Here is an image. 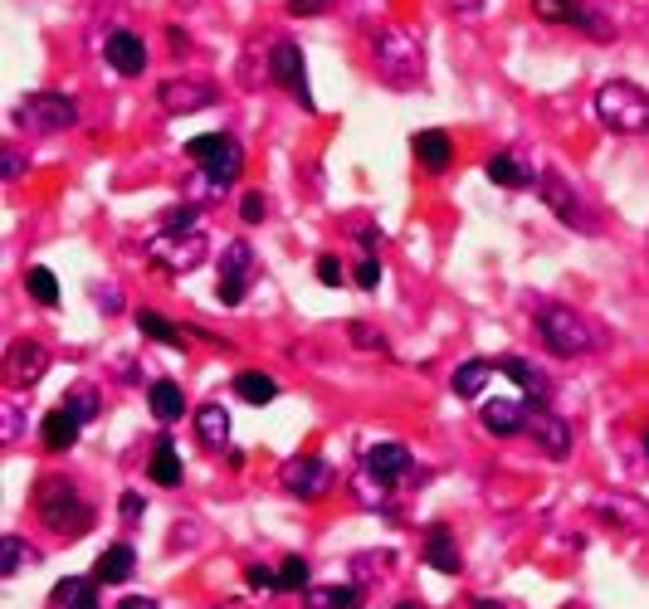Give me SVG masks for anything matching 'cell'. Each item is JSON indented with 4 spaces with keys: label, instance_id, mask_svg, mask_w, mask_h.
<instances>
[{
    "label": "cell",
    "instance_id": "1",
    "mask_svg": "<svg viewBox=\"0 0 649 609\" xmlns=\"http://www.w3.org/2000/svg\"><path fill=\"white\" fill-rule=\"evenodd\" d=\"M35 512H39V522H45L49 532H59V537H83V532L93 527V502L83 498L69 478H45L39 482L35 488Z\"/></svg>",
    "mask_w": 649,
    "mask_h": 609
},
{
    "label": "cell",
    "instance_id": "2",
    "mask_svg": "<svg viewBox=\"0 0 649 609\" xmlns=\"http://www.w3.org/2000/svg\"><path fill=\"white\" fill-rule=\"evenodd\" d=\"M591 112H595V122H601V128H611V132H621V136L649 132V93L635 88V83H625V79L601 83V88H595V98H591Z\"/></svg>",
    "mask_w": 649,
    "mask_h": 609
},
{
    "label": "cell",
    "instance_id": "3",
    "mask_svg": "<svg viewBox=\"0 0 649 609\" xmlns=\"http://www.w3.org/2000/svg\"><path fill=\"white\" fill-rule=\"evenodd\" d=\"M371 59H376V69L386 73L391 83H421V39L411 35V29H401V25H386V29H376L371 35Z\"/></svg>",
    "mask_w": 649,
    "mask_h": 609
},
{
    "label": "cell",
    "instance_id": "4",
    "mask_svg": "<svg viewBox=\"0 0 649 609\" xmlns=\"http://www.w3.org/2000/svg\"><path fill=\"white\" fill-rule=\"evenodd\" d=\"M538 332H542V342H547L557 356H591L595 346H601L591 322H586L581 312L562 308V302H547V308L538 312Z\"/></svg>",
    "mask_w": 649,
    "mask_h": 609
},
{
    "label": "cell",
    "instance_id": "5",
    "mask_svg": "<svg viewBox=\"0 0 649 609\" xmlns=\"http://www.w3.org/2000/svg\"><path fill=\"white\" fill-rule=\"evenodd\" d=\"M186 156L201 166V176L215 186V191L235 186L239 171H245V152H239V142H235V136H225V132L191 136V142H186Z\"/></svg>",
    "mask_w": 649,
    "mask_h": 609
},
{
    "label": "cell",
    "instance_id": "6",
    "mask_svg": "<svg viewBox=\"0 0 649 609\" xmlns=\"http://www.w3.org/2000/svg\"><path fill=\"white\" fill-rule=\"evenodd\" d=\"M205 254H211V239H205V229H162V235L146 239V259L152 264H162L166 273H196L205 264Z\"/></svg>",
    "mask_w": 649,
    "mask_h": 609
},
{
    "label": "cell",
    "instance_id": "7",
    "mask_svg": "<svg viewBox=\"0 0 649 609\" xmlns=\"http://www.w3.org/2000/svg\"><path fill=\"white\" fill-rule=\"evenodd\" d=\"M15 122L25 132H69L73 122H79V103L69 98V93H25V98L15 103Z\"/></svg>",
    "mask_w": 649,
    "mask_h": 609
},
{
    "label": "cell",
    "instance_id": "8",
    "mask_svg": "<svg viewBox=\"0 0 649 609\" xmlns=\"http://www.w3.org/2000/svg\"><path fill=\"white\" fill-rule=\"evenodd\" d=\"M156 103H162L172 118H191V112L201 108H215L220 103V88L211 79H162V88H156Z\"/></svg>",
    "mask_w": 649,
    "mask_h": 609
},
{
    "label": "cell",
    "instance_id": "9",
    "mask_svg": "<svg viewBox=\"0 0 649 609\" xmlns=\"http://www.w3.org/2000/svg\"><path fill=\"white\" fill-rule=\"evenodd\" d=\"M249 278H255V249H249V239H235V244L220 254V302L239 308L249 292Z\"/></svg>",
    "mask_w": 649,
    "mask_h": 609
},
{
    "label": "cell",
    "instance_id": "10",
    "mask_svg": "<svg viewBox=\"0 0 649 609\" xmlns=\"http://www.w3.org/2000/svg\"><path fill=\"white\" fill-rule=\"evenodd\" d=\"M538 195H542V201H547V210L562 219V225L581 229V235H595V219L581 210V195L571 191V186L562 181L557 171H542V176H538Z\"/></svg>",
    "mask_w": 649,
    "mask_h": 609
},
{
    "label": "cell",
    "instance_id": "11",
    "mask_svg": "<svg viewBox=\"0 0 649 609\" xmlns=\"http://www.w3.org/2000/svg\"><path fill=\"white\" fill-rule=\"evenodd\" d=\"M269 73H274L279 88H288L293 98L303 103V108H312V93H308V64H303V49L284 39V45H274V55H269Z\"/></svg>",
    "mask_w": 649,
    "mask_h": 609
},
{
    "label": "cell",
    "instance_id": "12",
    "mask_svg": "<svg viewBox=\"0 0 649 609\" xmlns=\"http://www.w3.org/2000/svg\"><path fill=\"white\" fill-rule=\"evenodd\" d=\"M284 488L293 498H322V492L332 488V464H322V458L303 454V458H288L284 464Z\"/></svg>",
    "mask_w": 649,
    "mask_h": 609
},
{
    "label": "cell",
    "instance_id": "13",
    "mask_svg": "<svg viewBox=\"0 0 649 609\" xmlns=\"http://www.w3.org/2000/svg\"><path fill=\"white\" fill-rule=\"evenodd\" d=\"M522 429H528V434L538 439V444L547 449L552 458H567L571 454V425L552 415L547 405H528V425H522Z\"/></svg>",
    "mask_w": 649,
    "mask_h": 609
},
{
    "label": "cell",
    "instance_id": "14",
    "mask_svg": "<svg viewBox=\"0 0 649 609\" xmlns=\"http://www.w3.org/2000/svg\"><path fill=\"white\" fill-rule=\"evenodd\" d=\"M532 15L547 20V25H577V29H591V35H611V25L605 20H595L591 10L581 5V0H532Z\"/></svg>",
    "mask_w": 649,
    "mask_h": 609
},
{
    "label": "cell",
    "instance_id": "15",
    "mask_svg": "<svg viewBox=\"0 0 649 609\" xmlns=\"http://www.w3.org/2000/svg\"><path fill=\"white\" fill-rule=\"evenodd\" d=\"M45 371H49V351L39 342H10L5 346V375L20 385V391L35 385Z\"/></svg>",
    "mask_w": 649,
    "mask_h": 609
},
{
    "label": "cell",
    "instance_id": "16",
    "mask_svg": "<svg viewBox=\"0 0 649 609\" xmlns=\"http://www.w3.org/2000/svg\"><path fill=\"white\" fill-rule=\"evenodd\" d=\"M103 59H108L118 73H142L146 69V45L142 35H132V29H113L108 39H103Z\"/></svg>",
    "mask_w": 649,
    "mask_h": 609
},
{
    "label": "cell",
    "instance_id": "17",
    "mask_svg": "<svg viewBox=\"0 0 649 609\" xmlns=\"http://www.w3.org/2000/svg\"><path fill=\"white\" fill-rule=\"evenodd\" d=\"M411 152H415V162H421V171H430V176H445L449 166H455V142H449V132H415V142H411Z\"/></svg>",
    "mask_w": 649,
    "mask_h": 609
},
{
    "label": "cell",
    "instance_id": "18",
    "mask_svg": "<svg viewBox=\"0 0 649 609\" xmlns=\"http://www.w3.org/2000/svg\"><path fill=\"white\" fill-rule=\"evenodd\" d=\"M498 371L508 375L518 391H528V405H547L552 401V381H547V371H542L538 361H522V356H508Z\"/></svg>",
    "mask_w": 649,
    "mask_h": 609
},
{
    "label": "cell",
    "instance_id": "19",
    "mask_svg": "<svg viewBox=\"0 0 649 609\" xmlns=\"http://www.w3.org/2000/svg\"><path fill=\"white\" fill-rule=\"evenodd\" d=\"M362 468L371 478H381V482H396V478L411 474V449L405 444H371L362 454Z\"/></svg>",
    "mask_w": 649,
    "mask_h": 609
},
{
    "label": "cell",
    "instance_id": "20",
    "mask_svg": "<svg viewBox=\"0 0 649 609\" xmlns=\"http://www.w3.org/2000/svg\"><path fill=\"white\" fill-rule=\"evenodd\" d=\"M79 425H83V419L73 415L69 405L64 409H49V415L39 419V444H45L49 454H69V449L79 444Z\"/></svg>",
    "mask_w": 649,
    "mask_h": 609
},
{
    "label": "cell",
    "instance_id": "21",
    "mask_svg": "<svg viewBox=\"0 0 649 609\" xmlns=\"http://www.w3.org/2000/svg\"><path fill=\"white\" fill-rule=\"evenodd\" d=\"M488 181L504 186V191H528V186H538V171L528 166V156H512V152H498L484 162Z\"/></svg>",
    "mask_w": 649,
    "mask_h": 609
},
{
    "label": "cell",
    "instance_id": "22",
    "mask_svg": "<svg viewBox=\"0 0 649 609\" xmlns=\"http://www.w3.org/2000/svg\"><path fill=\"white\" fill-rule=\"evenodd\" d=\"M479 419H484V429L494 439H512V434H522V425H528V405H518V401H488Z\"/></svg>",
    "mask_w": 649,
    "mask_h": 609
},
{
    "label": "cell",
    "instance_id": "23",
    "mask_svg": "<svg viewBox=\"0 0 649 609\" xmlns=\"http://www.w3.org/2000/svg\"><path fill=\"white\" fill-rule=\"evenodd\" d=\"M146 474H152V482H162V488H181L186 468H181V454H176V439L162 434L152 449V458H146Z\"/></svg>",
    "mask_w": 649,
    "mask_h": 609
},
{
    "label": "cell",
    "instance_id": "24",
    "mask_svg": "<svg viewBox=\"0 0 649 609\" xmlns=\"http://www.w3.org/2000/svg\"><path fill=\"white\" fill-rule=\"evenodd\" d=\"M132 571H138V551H132V546H122V541L108 546V551L93 561V581H98V585H122Z\"/></svg>",
    "mask_w": 649,
    "mask_h": 609
},
{
    "label": "cell",
    "instance_id": "25",
    "mask_svg": "<svg viewBox=\"0 0 649 609\" xmlns=\"http://www.w3.org/2000/svg\"><path fill=\"white\" fill-rule=\"evenodd\" d=\"M421 556H425V565L430 571H439V575H459V546H455V537H449L445 527H430V537H425V546H421Z\"/></svg>",
    "mask_w": 649,
    "mask_h": 609
},
{
    "label": "cell",
    "instance_id": "26",
    "mask_svg": "<svg viewBox=\"0 0 649 609\" xmlns=\"http://www.w3.org/2000/svg\"><path fill=\"white\" fill-rule=\"evenodd\" d=\"M55 609H98V581H83V575H64L49 595Z\"/></svg>",
    "mask_w": 649,
    "mask_h": 609
},
{
    "label": "cell",
    "instance_id": "27",
    "mask_svg": "<svg viewBox=\"0 0 649 609\" xmlns=\"http://www.w3.org/2000/svg\"><path fill=\"white\" fill-rule=\"evenodd\" d=\"M303 605L308 609H362V595H357V585H308Z\"/></svg>",
    "mask_w": 649,
    "mask_h": 609
},
{
    "label": "cell",
    "instance_id": "28",
    "mask_svg": "<svg viewBox=\"0 0 649 609\" xmlns=\"http://www.w3.org/2000/svg\"><path fill=\"white\" fill-rule=\"evenodd\" d=\"M146 405H152V415L162 419V425H176V419L186 415V395L176 381H156L152 391H146Z\"/></svg>",
    "mask_w": 649,
    "mask_h": 609
},
{
    "label": "cell",
    "instance_id": "29",
    "mask_svg": "<svg viewBox=\"0 0 649 609\" xmlns=\"http://www.w3.org/2000/svg\"><path fill=\"white\" fill-rule=\"evenodd\" d=\"M235 395L245 405H274L279 401V381L274 375H264V371H239L235 375Z\"/></svg>",
    "mask_w": 649,
    "mask_h": 609
},
{
    "label": "cell",
    "instance_id": "30",
    "mask_svg": "<svg viewBox=\"0 0 649 609\" xmlns=\"http://www.w3.org/2000/svg\"><path fill=\"white\" fill-rule=\"evenodd\" d=\"M488 381H494V366L488 361H464L455 371V395L459 401H479V395L488 391Z\"/></svg>",
    "mask_w": 649,
    "mask_h": 609
},
{
    "label": "cell",
    "instance_id": "31",
    "mask_svg": "<svg viewBox=\"0 0 649 609\" xmlns=\"http://www.w3.org/2000/svg\"><path fill=\"white\" fill-rule=\"evenodd\" d=\"M196 429H201L205 444H225V439H229V409L215 405V401H205L201 409H196Z\"/></svg>",
    "mask_w": 649,
    "mask_h": 609
},
{
    "label": "cell",
    "instance_id": "32",
    "mask_svg": "<svg viewBox=\"0 0 649 609\" xmlns=\"http://www.w3.org/2000/svg\"><path fill=\"white\" fill-rule=\"evenodd\" d=\"M25 292L39 302V308H59V278L49 268H30L25 273Z\"/></svg>",
    "mask_w": 649,
    "mask_h": 609
},
{
    "label": "cell",
    "instance_id": "33",
    "mask_svg": "<svg viewBox=\"0 0 649 609\" xmlns=\"http://www.w3.org/2000/svg\"><path fill=\"white\" fill-rule=\"evenodd\" d=\"M138 327H142L152 342H166V346H176V351H181V327H172V322H166L162 312L138 308Z\"/></svg>",
    "mask_w": 649,
    "mask_h": 609
},
{
    "label": "cell",
    "instance_id": "34",
    "mask_svg": "<svg viewBox=\"0 0 649 609\" xmlns=\"http://www.w3.org/2000/svg\"><path fill=\"white\" fill-rule=\"evenodd\" d=\"M30 541H20V537H5L0 541V575H5V581H15L20 575V565H30V551H25Z\"/></svg>",
    "mask_w": 649,
    "mask_h": 609
},
{
    "label": "cell",
    "instance_id": "35",
    "mask_svg": "<svg viewBox=\"0 0 649 609\" xmlns=\"http://www.w3.org/2000/svg\"><path fill=\"white\" fill-rule=\"evenodd\" d=\"M635 502H625V498H601L595 502V512H601L605 522H621V527H640L645 522V512H630Z\"/></svg>",
    "mask_w": 649,
    "mask_h": 609
},
{
    "label": "cell",
    "instance_id": "36",
    "mask_svg": "<svg viewBox=\"0 0 649 609\" xmlns=\"http://www.w3.org/2000/svg\"><path fill=\"white\" fill-rule=\"evenodd\" d=\"M69 409H73V415H79L83 419V425H88V419H98V409H103V395L98 391H93V385H73V391H69V401H64Z\"/></svg>",
    "mask_w": 649,
    "mask_h": 609
},
{
    "label": "cell",
    "instance_id": "37",
    "mask_svg": "<svg viewBox=\"0 0 649 609\" xmlns=\"http://www.w3.org/2000/svg\"><path fill=\"white\" fill-rule=\"evenodd\" d=\"M279 590H284V595L308 590V561H303V556H288V561L279 565Z\"/></svg>",
    "mask_w": 649,
    "mask_h": 609
},
{
    "label": "cell",
    "instance_id": "38",
    "mask_svg": "<svg viewBox=\"0 0 649 609\" xmlns=\"http://www.w3.org/2000/svg\"><path fill=\"white\" fill-rule=\"evenodd\" d=\"M352 342L362 346V351H376V356H391V342L381 337L376 327H366V322H352Z\"/></svg>",
    "mask_w": 649,
    "mask_h": 609
},
{
    "label": "cell",
    "instance_id": "39",
    "mask_svg": "<svg viewBox=\"0 0 649 609\" xmlns=\"http://www.w3.org/2000/svg\"><path fill=\"white\" fill-rule=\"evenodd\" d=\"M318 283H328V288H342V283H347V268L338 264V254H322L318 259Z\"/></svg>",
    "mask_w": 649,
    "mask_h": 609
},
{
    "label": "cell",
    "instance_id": "40",
    "mask_svg": "<svg viewBox=\"0 0 649 609\" xmlns=\"http://www.w3.org/2000/svg\"><path fill=\"white\" fill-rule=\"evenodd\" d=\"M352 283H357V288H381V264H376V259H362L357 268H352Z\"/></svg>",
    "mask_w": 649,
    "mask_h": 609
},
{
    "label": "cell",
    "instance_id": "41",
    "mask_svg": "<svg viewBox=\"0 0 649 609\" xmlns=\"http://www.w3.org/2000/svg\"><path fill=\"white\" fill-rule=\"evenodd\" d=\"M245 585L249 590H279V571H269V565H249Z\"/></svg>",
    "mask_w": 649,
    "mask_h": 609
},
{
    "label": "cell",
    "instance_id": "42",
    "mask_svg": "<svg viewBox=\"0 0 649 609\" xmlns=\"http://www.w3.org/2000/svg\"><path fill=\"white\" fill-rule=\"evenodd\" d=\"M264 195H259V191H249L245 195V201H239V219H245V225H259V219H264Z\"/></svg>",
    "mask_w": 649,
    "mask_h": 609
},
{
    "label": "cell",
    "instance_id": "43",
    "mask_svg": "<svg viewBox=\"0 0 649 609\" xmlns=\"http://www.w3.org/2000/svg\"><path fill=\"white\" fill-rule=\"evenodd\" d=\"M0 419H5V429H0V439H5V444H10V439L20 434V425H25V415H20V409H15V401H5V405H0Z\"/></svg>",
    "mask_w": 649,
    "mask_h": 609
},
{
    "label": "cell",
    "instance_id": "44",
    "mask_svg": "<svg viewBox=\"0 0 649 609\" xmlns=\"http://www.w3.org/2000/svg\"><path fill=\"white\" fill-rule=\"evenodd\" d=\"M196 219H201V205H181L166 215V229H196Z\"/></svg>",
    "mask_w": 649,
    "mask_h": 609
},
{
    "label": "cell",
    "instance_id": "45",
    "mask_svg": "<svg viewBox=\"0 0 649 609\" xmlns=\"http://www.w3.org/2000/svg\"><path fill=\"white\" fill-rule=\"evenodd\" d=\"M118 512H122V522H142V512H146V498H142V492H122Z\"/></svg>",
    "mask_w": 649,
    "mask_h": 609
},
{
    "label": "cell",
    "instance_id": "46",
    "mask_svg": "<svg viewBox=\"0 0 649 609\" xmlns=\"http://www.w3.org/2000/svg\"><path fill=\"white\" fill-rule=\"evenodd\" d=\"M93 302H103V308H113V312H118L122 308V298H118V288H108V283H93Z\"/></svg>",
    "mask_w": 649,
    "mask_h": 609
},
{
    "label": "cell",
    "instance_id": "47",
    "mask_svg": "<svg viewBox=\"0 0 649 609\" xmlns=\"http://www.w3.org/2000/svg\"><path fill=\"white\" fill-rule=\"evenodd\" d=\"M288 10L298 20H308V15H322V10H328V0H288Z\"/></svg>",
    "mask_w": 649,
    "mask_h": 609
},
{
    "label": "cell",
    "instance_id": "48",
    "mask_svg": "<svg viewBox=\"0 0 649 609\" xmlns=\"http://www.w3.org/2000/svg\"><path fill=\"white\" fill-rule=\"evenodd\" d=\"M0 156H5V162H0V171H5V181H15V176L25 171V156H20V152H10V146H5V152H0Z\"/></svg>",
    "mask_w": 649,
    "mask_h": 609
},
{
    "label": "cell",
    "instance_id": "49",
    "mask_svg": "<svg viewBox=\"0 0 649 609\" xmlns=\"http://www.w3.org/2000/svg\"><path fill=\"white\" fill-rule=\"evenodd\" d=\"M118 609H162V605H156V600H146V595H122Z\"/></svg>",
    "mask_w": 649,
    "mask_h": 609
},
{
    "label": "cell",
    "instance_id": "50",
    "mask_svg": "<svg viewBox=\"0 0 649 609\" xmlns=\"http://www.w3.org/2000/svg\"><path fill=\"white\" fill-rule=\"evenodd\" d=\"M357 244L362 249H376V244H381V229H376V225L371 229H357Z\"/></svg>",
    "mask_w": 649,
    "mask_h": 609
},
{
    "label": "cell",
    "instance_id": "51",
    "mask_svg": "<svg viewBox=\"0 0 649 609\" xmlns=\"http://www.w3.org/2000/svg\"><path fill=\"white\" fill-rule=\"evenodd\" d=\"M166 39H172V55H186V29H166Z\"/></svg>",
    "mask_w": 649,
    "mask_h": 609
},
{
    "label": "cell",
    "instance_id": "52",
    "mask_svg": "<svg viewBox=\"0 0 649 609\" xmlns=\"http://www.w3.org/2000/svg\"><path fill=\"white\" fill-rule=\"evenodd\" d=\"M474 609H504L498 600H474Z\"/></svg>",
    "mask_w": 649,
    "mask_h": 609
},
{
    "label": "cell",
    "instance_id": "53",
    "mask_svg": "<svg viewBox=\"0 0 649 609\" xmlns=\"http://www.w3.org/2000/svg\"><path fill=\"white\" fill-rule=\"evenodd\" d=\"M396 609H421V605H415V600H401V605H396Z\"/></svg>",
    "mask_w": 649,
    "mask_h": 609
},
{
    "label": "cell",
    "instance_id": "54",
    "mask_svg": "<svg viewBox=\"0 0 649 609\" xmlns=\"http://www.w3.org/2000/svg\"><path fill=\"white\" fill-rule=\"evenodd\" d=\"M645 454H649V429H645Z\"/></svg>",
    "mask_w": 649,
    "mask_h": 609
}]
</instances>
